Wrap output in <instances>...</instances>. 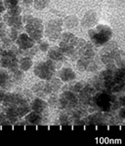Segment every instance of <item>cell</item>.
<instances>
[{
  "mask_svg": "<svg viewBox=\"0 0 125 146\" xmlns=\"http://www.w3.org/2000/svg\"><path fill=\"white\" fill-rule=\"evenodd\" d=\"M62 63L61 62H53L49 58L43 62H38L35 63L33 67L34 74L40 79L49 81L52 77H54L56 70L61 67Z\"/></svg>",
  "mask_w": 125,
  "mask_h": 146,
  "instance_id": "1",
  "label": "cell"
},
{
  "mask_svg": "<svg viewBox=\"0 0 125 146\" xmlns=\"http://www.w3.org/2000/svg\"><path fill=\"white\" fill-rule=\"evenodd\" d=\"M88 33L91 43L96 47H101L110 40L112 36V30L108 25H99L96 27L89 29Z\"/></svg>",
  "mask_w": 125,
  "mask_h": 146,
  "instance_id": "2",
  "label": "cell"
},
{
  "mask_svg": "<svg viewBox=\"0 0 125 146\" xmlns=\"http://www.w3.org/2000/svg\"><path fill=\"white\" fill-rule=\"evenodd\" d=\"M23 29L29 35V37L33 41L39 42L42 39L44 34V27L42 25V21L38 18H33L32 17L29 21H27L25 23Z\"/></svg>",
  "mask_w": 125,
  "mask_h": 146,
  "instance_id": "3",
  "label": "cell"
},
{
  "mask_svg": "<svg viewBox=\"0 0 125 146\" xmlns=\"http://www.w3.org/2000/svg\"><path fill=\"white\" fill-rule=\"evenodd\" d=\"M78 103V96L77 94L74 93L72 91L66 90L59 96V105L60 109H70L74 108Z\"/></svg>",
  "mask_w": 125,
  "mask_h": 146,
  "instance_id": "4",
  "label": "cell"
},
{
  "mask_svg": "<svg viewBox=\"0 0 125 146\" xmlns=\"http://www.w3.org/2000/svg\"><path fill=\"white\" fill-rule=\"evenodd\" d=\"M63 21L60 19L51 20L47 23L45 28V35L50 41H55L59 39L61 33H62Z\"/></svg>",
  "mask_w": 125,
  "mask_h": 146,
  "instance_id": "5",
  "label": "cell"
},
{
  "mask_svg": "<svg viewBox=\"0 0 125 146\" xmlns=\"http://www.w3.org/2000/svg\"><path fill=\"white\" fill-rule=\"evenodd\" d=\"M32 93L35 94L36 96L40 98H47L52 94V89L49 84V81H39L38 83L34 84L32 87Z\"/></svg>",
  "mask_w": 125,
  "mask_h": 146,
  "instance_id": "6",
  "label": "cell"
},
{
  "mask_svg": "<svg viewBox=\"0 0 125 146\" xmlns=\"http://www.w3.org/2000/svg\"><path fill=\"white\" fill-rule=\"evenodd\" d=\"M25 120L30 125L38 126L40 124L48 123V113H39L35 111H29L25 116Z\"/></svg>",
  "mask_w": 125,
  "mask_h": 146,
  "instance_id": "7",
  "label": "cell"
},
{
  "mask_svg": "<svg viewBox=\"0 0 125 146\" xmlns=\"http://www.w3.org/2000/svg\"><path fill=\"white\" fill-rule=\"evenodd\" d=\"M19 49L21 50H25V49H29L35 45V42L29 37V35L27 32H21L18 35V37L14 41Z\"/></svg>",
  "mask_w": 125,
  "mask_h": 146,
  "instance_id": "8",
  "label": "cell"
},
{
  "mask_svg": "<svg viewBox=\"0 0 125 146\" xmlns=\"http://www.w3.org/2000/svg\"><path fill=\"white\" fill-rule=\"evenodd\" d=\"M3 22L5 23L7 27H13L20 30L21 32L23 30V23L22 16H10L8 14H5L3 16Z\"/></svg>",
  "mask_w": 125,
  "mask_h": 146,
  "instance_id": "9",
  "label": "cell"
},
{
  "mask_svg": "<svg viewBox=\"0 0 125 146\" xmlns=\"http://www.w3.org/2000/svg\"><path fill=\"white\" fill-rule=\"evenodd\" d=\"M30 109L32 111L39 113H48V104L43 98H40L38 96L32 98L29 102Z\"/></svg>",
  "mask_w": 125,
  "mask_h": 146,
  "instance_id": "10",
  "label": "cell"
},
{
  "mask_svg": "<svg viewBox=\"0 0 125 146\" xmlns=\"http://www.w3.org/2000/svg\"><path fill=\"white\" fill-rule=\"evenodd\" d=\"M47 58L53 60V62H63L66 58V56L64 55L62 50L59 46H53L50 49H48V54H47Z\"/></svg>",
  "mask_w": 125,
  "mask_h": 146,
  "instance_id": "11",
  "label": "cell"
},
{
  "mask_svg": "<svg viewBox=\"0 0 125 146\" xmlns=\"http://www.w3.org/2000/svg\"><path fill=\"white\" fill-rule=\"evenodd\" d=\"M58 76H59V78L63 81V83H68V82L74 81V80L76 78L75 72L70 67L61 68L58 71Z\"/></svg>",
  "mask_w": 125,
  "mask_h": 146,
  "instance_id": "12",
  "label": "cell"
},
{
  "mask_svg": "<svg viewBox=\"0 0 125 146\" xmlns=\"http://www.w3.org/2000/svg\"><path fill=\"white\" fill-rule=\"evenodd\" d=\"M14 85L9 79V73L5 68L0 67V89L8 91Z\"/></svg>",
  "mask_w": 125,
  "mask_h": 146,
  "instance_id": "13",
  "label": "cell"
},
{
  "mask_svg": "<svg viewBox=\"0 0 125 146\" xmlns=\"http://www.w3.org/2000/svg\"><path fill=\"white\" fill-rule=\"evenodd\" d=\"M9 73V79L10 81L13 83V85L15 84H20L21 82L23 81V77H25V74H23V71H22L21 69H14V70H7Z\"/></svg>",
  "mask_w": 125,
  "mask_h": 146,
  "instance_id": "14",
  "label": "cell"
},
{
  "mask_svg": "<svg viewBox=\"0 0 125 146\" xmlns=\"http://www.w3.org/2000/svg\"><path fill=\"white\" fill-rule=\"evenodd\" d=\"M19 69L22 71H27L32 66V60L29 56H20L18 60Z\"/></svg>",
  "mask_w": 125,
  "mask_h": 146,
  "instance_id": "15",
  "label": "cell"
},
{
  "mask_svg": "<svg viewBox=\"0 0 125 146\" xmlns=\"http://www.w3.org/2000/svg\"><path fill=\"white\" fill-rule=\"evenodd\" d=\"M96 14L93 11H90L84 16L83 21H82V25L83 27H89L93 25L96 23Z\"/></svg>",
  "mask_w": 125,
  "mask_h": 146,
  "instance_id": "16",
  "label": "cell"
},
{
  "mask_svg": "<svg viewBox=\"0 0 125 146\" xmlns=\"http://www.w3.org/2000/svg\"><path fill=\"white\" fill-rule=\"evenodd\" d=\"M60 40L62 42H66V43H68L70 45L74 46L75 47V44H76V40H77V37L74 35L72 33H70V32H65V33H61L60 35Z\"/></svg>",
  "mask_w": 125,
  "mask_h": 146,
  "instance_id": "17",
  "label": "cell"
},
{
  "mask_svg": "<svg viewBox=\"0 0 125 146\" xmlns=\"http://www.w3.org/2000/svg\"><path fill=\"white\" fill-rule=\"evenodd\" d=\"M49 84H50V87L52 89V93H57V92L62 88L63 86V81L60 78H52L49 80Z\"/></svg>",
  "mask_w": 125,
  "mask_h": 146,
  "instance_id": "18",
  "label": "cell"
},
{
  "mask_svg": "<svg viewBox=\"0 0 125 146\" xmlns=\"http://www.w3.org/2000/svg\"><path fill=\"white\" fill-rule=\"evenodd\" d=\"M37 52H38V48L35 45L29 49H25V50H21V49H19L20 56H29V58H32L33 56L36 55Z\"/></svg>",
  "mask_w": 125,
  "mask_h": 146,
  "instance_id": "19",
  "label": "cell"
},
{
  "mask_svg": "<svg viewBox=\"0 0 125 146\" xmlns=\"http://www.w3.org/2000/svg\"><path fill=\"white\" fill-rule=\"evenodd\" d=\"M78 23V20L75 16H68L63 21V25H65L68 28H72L76 27Z\"/></svg>",
  "mask_w": 125,
  "mask_h": 146,
  "instance_id": "20",
  "label": "cell"
},
{
  "mask_svg": "<svg viewBox=\"0 0 125 146\" xmlns=\"http://www.w3.org/2000/svg\"><path fill=\"white\" fill-rule=\"evenodd\" d=\"M48 98V102H47L48 106L52 108H57L59 105V96L56 93H52Z\"/></svg>",
  "mask_w": 125,
  "mask_h": 146,
  "instance_id": "21",
  "label": "cell"
},
{
  "mask_svg": "<svg viewBox=\"0 0 125 146\" xmlns=\"http://www.w3.org/2000/svg\"><path fill=\"white\" fill-rule=\"evenodd\" d=\"M50 3V0H34V8L36 10H43Z\"/></svg>",
  "mask_w": 125,
  "mask_h": 146,
  "instance_id": "22",
  "label": "cell"
},
{
  "mask_svg": "<svg viewBox=\"0 0 125 146\" xmlns=\"http://www.w3.org/2000/svg\"><path fill=\"white\" fill-rule=\"evenodd\" d=\"M21 33V31L19 29H17L16 27H9L8 28V32H7V35L8 37L10 38L12 41H15L16 38L18 37V35Z\"/></svg>",
  "mask_w": 125,
  "mask_h": 146,
  "instance_id": "23",
  "label": "cell"
},
{
  "mask_svg": "<svg viewBox=\"0 0 125 146\" xmlns=\"http://www.w3.org/2000/svg\"><path fill=\"white\" fill-rule=\"evenodd\" d=\"M6 124H10V123H9V121L6 118L5 109L2 106V104H0V126H3V125Z\"/></svg>",
  "mask_w": 125,
  "mask_h": 146,
  "instance_id": "24",
  "label": "cell"
},
{
  "mask_svg": "<svg viewBox=\"0 0 125 146\" xmlns=\"http://www.w3.org/2000/svg\"><path fill=\"white\" fill-rule=\"evenodd\" d=\"M21 0H3V5L6 9H11L20 4Z\"/></svg>",
  "mask_w": 125,
  "mask_h": 146,
  "instance_id": "25",
  "label": "cell"
},
{
  "mask_svg": "<svg viewBox=\"0 0 125 146\" xmlns=\"http://www.w3.org/2000/svg\"><path fill=\"white\" fill-rule=\"evenodd\" d=\"M21 13H22V8L19 5L13 7L11 9H8V12H7V14L10 16H20Z\"/></svg>",
  "mask_w": 125,
  "mask_h": 146,
  "instance_id": "26",
  "label": "cell"
},
{
  "mask_svg": "<svg viewBox=\"0 0 125 146\" xmlns=\"http://www.w3.org/2000/svg\"><path fill=\"white\" fill-rule=\"evenodd\" d=\"M37 43H38V46H37L38 50H40L41 52H46V51H48V49H49V44H48V42L42 41V40H40V41H39V42H37Z\"/></svg>",
  "mask_w": 125,
  "mask_h": 146,
  "instance_id": "27",
  "label": "cell"
},
{
  "mask_svg": "<svg viewBox=\"0 0 125 146\" xmlns=\"http://www.w3.org/2000/svg\"><path fill=\"white\" fill-rule=\"evenodd\" d=\"M23 95L25 96V98H27L29 101L33 98V93H32V91H29V90H23Z\"/></svg>",
  "mask_w": 125,
  "mask_h": 146,
  "instance_id": "28",
  "label": "cell"
},
{
  "mask_svg": "<svg viewBox=\"0 0 125 146\" xmlns=\"http://www.w3.org/2000/svg\"><path fill=\"white\" fill-rule=\"evenodd\" d=\"M23 2V5L25 7H29L32 4V1L33 0H21Z\"/></svg>",
  "mask_w": 125,
  "mask_h": 146,
  "instance_id": "29",
  "label": "cell"
},
{
  "mask_svg": "<svg viewBox=\"0 0 125 146\" xmlns=\"http://www.w3.org/2000/svg\"><path fill=\"white\" fill-rule=\"evenodd\" d=\"M5 93H6L5 91L2 90V89H0V104H1L2 101H3V98H4V96H5Z\"/></svg>",
  "mask_w": 125,
  "mask_h": 146,
  "instance_id": "30",
  "label": "cell"
},
{
  "mask_svg": "<svg viewBox=\"0 0 125 146\" xmlns=\"http://www.w3.org/2000/svg\"><path fill=\"white\" fill-rule=\"evenodd\" d=\"M6 10V8L4 7V5H0V15L4 13V11Z\"/></svg>",
  "mask_w": 125,
  "mask_h": 146,
  "instance_id": "31",
  "label": "cell"
},
{
  "mask_svg": "<svg viewBox=\"0 0 125 146\" xmlns=\"http://www.w3.org/2000/svg\"><path fill=\"white\" fill-rule=\"evenodd\" d=\"M2 50H3V48H2V47H1V45H0V54H1Z\"/></svg>",
  "mask_w": 125,
  "mask_h": 146,
  "instance_id": "32",
  "label": "cell"
},
{
  "mask_svg": "<svg viewBox=\"0 0 125 146\" xmlns=\"http://www.w3.org/2000/svg\"><path fill=\"white\" fill-rule=\"evenodd\" d=\"M0 5H3V0H0Z\"/></svg>",
  "mask_w": 125,
  "mask_h": 146,
  "instance_id": "33",
  "label": "cell"
}]
</instances>
